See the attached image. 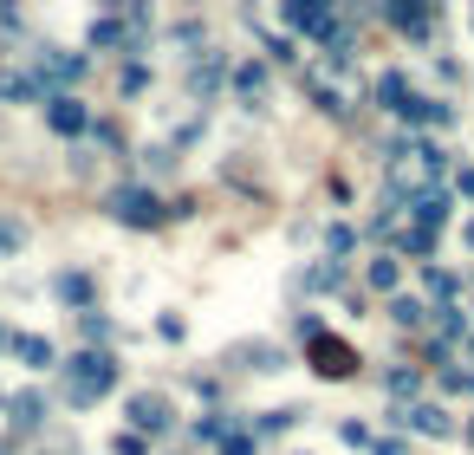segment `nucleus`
Here are the masks:
<instances>
[{
    "label": "nucleus",
    "instance_id": "nucleus-24",
    "mask_svg": "<svg viewBox=\"0 0 474 455\" xmlns=\"http://www.w3.org/2000/svg\"><path fill=\"white\" fill-rule=\"evenodd\" d=\"M371 280H377V286H397V260H390V254H383V260L371 267Z\"/></svg>",
    "mask_w": 474,
    "mask_h": 455
},
{
    "label": "nucleus",
    "instance_id": "nucleus-23",
    "mask_svg": "<svg viewBox=\"0 0 474 455\" xmlns=\"http://www.w3.org/2000/svg\"><path fill=\"white\" fill-rule=\"evenodd\" d=\"M144 85H150V72H144V66H124V92L136 98V92H144Z\"/></svg>",
    "mask_w": 474,
    "mask_h": 455
},
{
    "label": "nucleus",
    "instance_id": "nucleus-18",
    "mask_svg": "<svg viewBox=\"0 0 474 455\" xmlns=\"http://www.w3.org/2000/svg\"><path fill=\"white\" fill-rule=\"evenodd\" d=\"M189 85H195V92L208 98V92L221 85V59H208V66H195V72H189Z\"/></svg>",
    "mask_w": 474,
    "mask_h": 455
},
{
    "label": "nucleus",
    "instance_id": "nucleus-15",
    "mask_svg": "<svg viewBox=\"0 0 474 455\" xmlns=\"http://www.w3.org/2000/svg\"><path fill=\"white\" fill-rule=\"evenodd\" d=\"M234 358H247V371H280V352H273V345H241Z\"/></svg>",
    "mask_w": 474,
    "mask_h": 455
},
{
    "label": "nucleus",
    "instance_id": "nucleus-3",
    "mask_svg": "<svg viewBox=\"0 0 474 455\" xmlns=\"http://www.w3.org/2000/svg\"><path fill=\"white\" fill-rule=\"evenodd\" d=\"M312 371H319V378H351V371H357V352H351V345L345 338H312Z\"/></svg>",
    "mask_w": 474,
    "mask_h": 455
},
{
    "label": "nucleus",
    "instance_id": "nucleus-2",
    "mask_svg": "<svg viewBox=\"0 0 474 455\" xmlns=\"http://www.w3.org/2000/svg\"><path fill=\"white\" fill-rule=\"evenodd\" d=\"M104 208H110V215H118L124 228H156L162 215H170V208H162L150 189H136V182H130V189H110V196H104Z\"/></svg>",
    "mask_w": 474,
    "mask_h": 455
},
{
    "label": "nucleus",
    "instance_id": "nucleus-31",
    "mask_svg": "<svg viewBox=\"0 0 474 455\" xmlns=\"http://www.w3.org/2000/svg\"><path fill=\"white\" fill-rule=\"evenodd\" d=\"M468 352H474V345H468Z\"/></svg>",
    "mask_w": 474,
    "mask_h": 455
},
{
    "label": "nucleus",
    "instance_id": "nucleus-30",
    "mask_svg": "<svg viewBox=\"0 0 474 455\" xmlns=\"http://www.w3.org/2000/svg\"><path fill=\"white\" fill-rule=\"evenodd\" d=\"M0 455H7V442H0Z\"/></svg>",
    "mask_w": 474,
    "mask_h": 455
},
{
    "label": "nucleus",
    "instance_id": "nucleus-26",
    "mask_svg": "<svg viewBox=\"0 0 474 455\" xmlns=\"http://www.w3.org/2000/svg\"><path fill=\"white\" fill-rule=\"evenodd\" d=\"M0 345H13V332H0Z\"/></svg>",
    "mask_w": 474,
    "mask_h": 455
},
{
    "label": "nucleus",
    "instance_id": "nucleus-10",
    "mask_svg": "<svg viewBox=\"0 0 474 455\" xmlns=\"http://www.w3.org/2000/svg\"><path fill=\"white\" fill-rule=\"evenodd\" d=\"M52 293H59L66 306H85V312H92V274H59V280H52Z\"/></svg>",
    "mask_w": 474,
    "mask_h": 455
},
{
    "label": "nucleus",
    "instance_id": "nucleus-28",
    "mask_svg": "<svg viewBox=\"0 0 474 455\" xmlns=\"http://www.w3.org/2000/svg\"><path fill=\"white\" fill-rule=\"evenodd\" d=\"M468 241H474V222H468Z\"/></svg>",
    "mask_w": 474,
    "mask_h": 455
},
{
    "label": "nucleus",
    "instance_id": "nucleus-17",
    "mask_svg": "<svg viewBox=\"0 0 474 455\" xmlns=\"http://www.w3.org/2000/svg\"><path fill=\"white\" fill-rule=\"evenodd\" d=\"M20 248H26V228L13 215H0V254H20Z\"/></svg>",
    "mask_w": 474,
    "mask_h": 455
},
{
    "label": "nucleus",
    "instance_id": "nucleus-5",
    "mask_svg": "<svg viewBox=\"0 0 474 455\" xmlns=\"http://www.w3.org/2000/svg\"><path fill=\"white\" fill-rule=\"evenodd\" d=\"M124 416L136 423V430L156 436V430H170V397H162V390H136L130 404H124Z\"/></svg>",
    "mask_w": 474,
    "mask_h": 455
},
{
    "label": "nucleus",
    "instance_id": "nucleus-29",
    "mask_svg": "<svg viewBox=\"0 0 474 455\" xmlns=\"http://www.w3.org/2000/svg\"><path fill=\"white\" fill-rule=\"evenodd\" d=\"M0 404H7V390H0Z\"/></svg>",
    "mask_w": 474,
    "mask_h": 455
},
{
    "label": "nucleus",
    "instance_id": "nucleus-4",
    "mask_svg": "<svg viewBox=\"0 0 474 455\" xmlns=\"http://www.w3.org/2000/svg\"><path fill=\"white\" fill-rule=\"evenodd\" d=\"M46 124L59 130V137H78V130H92V111H85L72 92H52V98H46Z\"/></svg>",
    "mask_w": 474,
    "mask_h": 455
},
{
    "label": "nucleus",
    "instance_id": "nucleus-6",
    "mask_svg": "<svg viewBox=\"0 0 474 455\" xmlns=\"http://www.w3.org/2000/svg\"><path fill=\"white\" fill-rule=\"evenodd\" d=\"M33 78H40V85H78V78H85V59H78V52H52V46H46Z\"/></svg>",
    "mask_w": 474,
    "mask_h": 455
},
{
    "label": "nucleus",
    "instance_id": "nucleus-1",
    "mask_svg": "<svg viewBox=\"0 0 474 455\" xmlns=\"http://www.w3.org/2000/svg\"><path fill=\"white\" fill-rule=\"evenodd\" d=\"M110 384H118V358H110V352H78L66 364V404L72 410H92Z\"/></svg>",
    "mask_w": 474,
    "mask_h": 455
},
{
    "label": "nucleus",
    "instance_id": "nucleus-7",
    "mask_svg": "<svg viewBox=\"0 0 474 455\" xmlns=\"http://www.w3.org/2000/svg\"><path fill=\"white\" fill-rule=\"evenodd\" d=\"M7 410H13V430H40V423H46V397L40 390H20V397H7Z\"/></svg>",
    "mask_w": 474,
    "mask_h": 455
},
{
    "label": "nucleus",
    "instance_id": "nucleus-22",
    "mask_svg": "<svg viewBox=\"0 0 474 455\" xmlns=\"http://www.w3.org/2000/svg\"><path fill=\"white\" fill-rule=\"evenodd\" d=\"M110 455H150V449H144V436L130 430V436H118V442H110Z\"/></svg>",
    "mask_w": 474,
    "mask_h": 455
},
{
    "label": "nucleus",
    "instance_id": "nucleus-12",
    "mask_svg": "<svg viewBox=\"0 0 474 455\" xmlns=\"http://www.w3.org/2000/svg\"><path fill=\"white\" fill-rule=\"evenodd\" d=\"M377 98L390 104V111H403V104H409V85H403V72H383V78H377Z\"/></svg>",
    "mask_w": 474,
    "mask_h": 455
},
{
    "label": "nucleus",
    "instance_id": "nucleus-14",
    "mask_svg": "<svg viewBox=\"0 0 474 455\" xmlns=\"http://www.w3.org/2000/svg\"><path fill=\"white\" fill-rule=\"evenodd\" d=\"M286 20H293V26H319V33L331 26V13H325V7H312V0H293V7H286Z\"/></svg>",
    "mask_w": 474,
    "mask_h": 455
},
{
    "label": "nucleus",
    "instance_id": "nucleus-11",
    "mask_svg": "<svg viewBox=\"0 0 474 455\" xmlns=\"http://www.w3.org/2000/svg\"><path fill=\"white\" fill-rule=\"evenodd\" d=\"M403 423H409V430H435V436H449V430H455V423L442 416V410H429V404H416V410H403Z\"/></svg>",
    "mask_w": 474,
    "mask_h": 455
},
{
    "label": "nucleus",
    "instance_id": "nucleus-21",
    "mask_svg": "<svg viewBox=\"0 0 474 455\" xmlns=\"http://www.w3.org/2000/svg\"><path fill=\"white\" fill-rule=\"evenodd\" d=\"M221 455H254V436H241V430H228V436H221Z\"/></svg>",
    "mask_w": 474,
    "mask_h": 455
},
{
    "label": "nucleus",
    "instance_id": "nucleus-9",
    "mask_svg": "<svg viewBox=\"0 0 474 455\" xmlns=\"http://www.w3.org/2000/svg\"><path fill=\"white\" fill-rule=\"evenodd\" d=\"M0 98H7V104H33L40 98V78L33 72H0Z\"/></svg>",
    "mask_w": 474,
    "mask_h": 455
},
{
    "label": "nucleus",
    "instance_id": "nucleus-16",
    "mask_svg": "<svg viewBox=\"0 0 474 455\" xmlns=\"http://www.w3.org/2000/svg\"><path fill=\"white\" fill-rule=\"evenodd\" d=\"M383 20H397V26H409V33H423V26H429V7H397V0H390Z\"/></svg>",
    "mask_w": 474,
    "mask_h": 455
},
{
    "label": "nucleus",
    "instance_id": "nucleus-13",
    "mask_svg": "<svg viewBox=\"0 0 474 455\" xmlns=\"http://www.w3.org/2000/svg\"><path fill=\"white\" fill-rule=\"evenodd\" d=\"M234 92H241L247 104H260V92H267V72H260V66H241V72H234Z\"/></svg>",
    "mask_w": 474,
    "mask_h": 455
},
{
    "label": "nucleus",
    "instance_id": "nucleus-27",
    "mask_svg": "<svg viewBox=\"0 0 474 455\" xmlns=\"http://www.w3.org/2000/svg\"><path fill=\"white\" fill-rule=\"evenodd\" d=\"M468 442H474V423H468Z\"/></svg>",
    "mask_w": 474,
    "mask_h": 455
},
{
    "label": "nucleus",
    "instance_id": "nucleus-25",
    "mask_svg": "<svg viewBox=\"0 0 474 455\" xmlns=\"http://www.w3.org/2000/svg\"><path fill=\"white\" fill-rule=\"evenodd\" d=\"M0 26H7V33H13V26H20V13H13V7H0Z\"/></svg>",
    "mask_w": 474,
    "mask_h": 455
},
{
    "label": "nucleus",
    "instance_id": "nucleus-20",
    "mask_svg": "<svg viewBox=\"0 0 474 455\" xmlns=\"http://www.w3.org/2000/svg\"><path fill=\"white\" fill-rule=\"evenodd\" d=\"M78 326H85V338H110V319L104 312H78Z\"/></svg>",
    "mask_w": 474,
    "mask_h": 455
},
{
    "label": "nucleus",
    "instance_id": "nucleus-8",
    "mask_svg": "<svg viewBox=\"0 0 474 455\" xmlns=\"http://www.w3.org/2000/svg\"><path fill=\"white\" fill-rule=\"evenodd\" d=\"M13 358L33 364V371H46V364H52V338H40V332H13Z\"/></svg>",
    "mask_w": 474,
    "mask_h": 455
},
{
    "label": "nucleus",
    "instance_id": "nucleus-19",
    "mask_svg": "<svg viewBox=\"0 0 474 455\" xmlns=\"http://www.w3.org/2000/svg\"><path fill=\"white\" fill-rule=\"evenodd\" d=\"M390 319H397V326H416V319H423V306H416V300H390Z\"/></svg>",
    "mask_w": 474,
    "mask_h": 455
}]
</instances>
